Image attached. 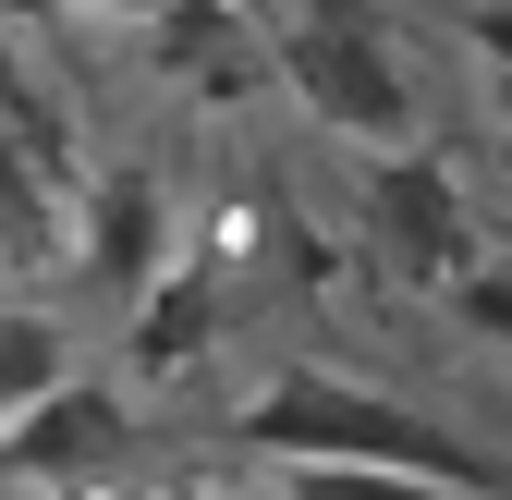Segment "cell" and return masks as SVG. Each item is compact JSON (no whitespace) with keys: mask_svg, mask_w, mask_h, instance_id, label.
Segmentation results:
<instances>
[{"mask_svg":"<svg viewBox=\"0 0 512 500\" xmlns=\"http://www.w3.org/2000/svg\"><path fill=\"white\" fill-rule=\"evenodd\" d=\"M378 232H391V257L415 269V281H452L464 269V196H452V171L439 159H391L378 171Z\"/></svg>","mask_w":512,"mask_h":500,"instance_id":"4","label":"cell"},{"mask_svg":"<svg viewBox=\"0 0 512 500\" xmlns=\"http://www.w3.org/2000/svg\"><path fill=\"white\" fill-rule=\"evenodd\" d=\"M159 500H196V488H159Z\"/></svg>","mask_w":512,"mask_h":500,"instance_id":"12","label":"cell"},{"mask_svg":"<svg viewBox=\"0 0 512 500\" xmlns=\"http://www.w3.org/2000/svg\"><path fill=\"white\" fill-rule=\"evenodd\" d=\"M49 379H61V342L37 318H0V403H37Z\"/></svg>","mask_w":512,"mask_h":500,"instance_id":"9","label":"cell"},{"mask_svg":"<svg viewBox=\"0 0 512 500\" xmlns=\"http://www.w3.org/2000/svg\"><path fill=\"white\" fill-rule=\"evenodd\" d=\"M135 440V415H122L98 379H49L37 403H25V427H13V476H37V488H74V476H110V452Z\"/></svg>","mask_w":512,"mask_h":500,"instance_id":"3","label":"cell"},{"mask_svg":"<svg viewBox=\"0 0 512 500\" xmlns=\"http://www.w3.org/2000/svg\"><path fill=\"white\" fill-rule=\"evenodd\" d=\"M196 342H220V293H208V269H196V281H159V293H147V318H135V366L159 379V366H183Z\"/></svg>","mask_w":512,"mask_h":500,"instance_id":"6","label":"cell"},{"mask_svg":"<svg viewBox=\"0 0 512 500\" xmlns=\"http://www.w3.org/2000/svg\"><path fill=\"white\" fill-rule=\"evenodd\" d=\"M488 49H500V61H512V0H500V13H488Z\"/></svg>","mask_w":512,"mask_h":500,"instance_id":"11","label":"cell"},{"mask_svg":"<svg viewBox=\"0 0 512 500\" xmlns=\"http://www.w3.org/2000/svg\"><path fill=\"white\" fill-rule=\"evenodd\" d=\"M293 500H464V488L415 464H293Z\"/></svg>","mask_w":512,"mask_h":500,"instance_id":"7","label":"cell"},{"mask_svg":"<svg viewBox=\"0 0 512 500\" xmlns=\"http://www.w3.org/2000/svg\"><path fill=\"white\" fill-rule=\"evenodd\" d=\"M464 330H488V342H512V281H464Z\"/></svg>","mask_w":512,"mask_h":500,"instance_id":"10","label":"cell"},{"mask_svg":"<svg viewBox=\"0 0 512 500\" xmlns=\"http://www.w3.org/2000/svg\"><path fill=\"white\" fill-rule=\"evenodd\" d=\"M98 257H110V281H147V257H159V183H110L98 196Z\"/></svg>","mask_w":512,"mask_h":500,"instance_id":"8","label":"cell"},{"mask_svg":"<svg viewBox=\"0 0 512 500\" xmlns=\"http://www.w3.org/2000/svg\"><path fill=\"white\" fill-rule=\"evenodd\" d=\"M159 49L208 86H244V13L232 0H159Z\"/></svg>","mask_w":512,"mask_h":500,"instance_id":"5","label":"cell"},{"mask_svg":"<svg viewBox=\"0 0 512 500\" xmlns=\"http://www.w3.org/2000/svg\"><path fill=\"white\" fill-rule=\"evenodd\" d=\"M244 452H281V464H415V476H452V488H488V452L427 427L415 403L391 391H354V379H281L269 403H244L232 427Z\"/></svg>","mask_w":512,"mask_h":500,"instance_id":"1","label":"cell"},{"mask_svg":"<svg viewBox=\"0 0 512 500\" xmlns=\"http://www.w3.org/2000/svg\"><path fill=\"white\" fill-rule=\"evenodd\" d=\"M281 74L305 86V110H317V122H342V135H403V122H415L403 61L378 49L354 13H305V25L281 37Z\"/></svg>","mask_w":512,"mask_h":500,"instance_id":"2","label":"cell"}]
</instances>
